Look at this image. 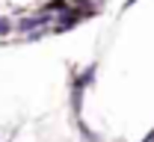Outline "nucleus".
Masks as SVG:
<instances>
[{
    "label": "nucleus",
    "instance_id": "obj_1",
    "mask_svg": "<svg viewBox=\"0 0 154 142\" xmlns=\"http://www.w3.org/2000/svg\"><path fill=\"white\" fill-rule=\"evenodd\" d=\"M3 30H9V24H6V21H0V33H3Z\"/></svg>",
    "mask_w": 154,
    "mask_h": 142
}]
</instances>
